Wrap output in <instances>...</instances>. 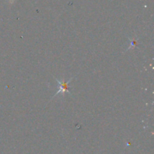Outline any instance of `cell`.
I'll use <instances>...</instances> for the list:
<instances>
[{"mask_svg": "<svg viewBox=\"0 0 154 154\" xmlns=\"http://www.w3.org/2000/svg\"><path fill=\"white\" fill-rule=\"evenodd\" d=\"M72 79V78L71 79H69V81H68V82H65L64 81H61V80H59L56 78V80H57V82H58L59 85H60V88H59L58 91H57V92L55 94L54 96H57V95L60 93L65 94L66 92H67V93L70 94V91H69V87H68V85H69V83H70L71 80Z\"/></svg>", "mask_w": 154, "mask_h": 154, "instance_id": "1", "label": "cell"}, {"mask_svg": "<svg viewBox=\"0 0 154 154\" xmlns=\"http://www.w3.org/2000/svg\"><path fill=\"white\" fill-rule=\"evenodd\" d=\"M131 45H130V46H129V49H130V48H133L134 47H135V45H136V44H137V39H131Z\"/></svg>", "mask_w": 154, "mask_h": 154, "instance_id": "2", "label": "cell"}]
</instances>
